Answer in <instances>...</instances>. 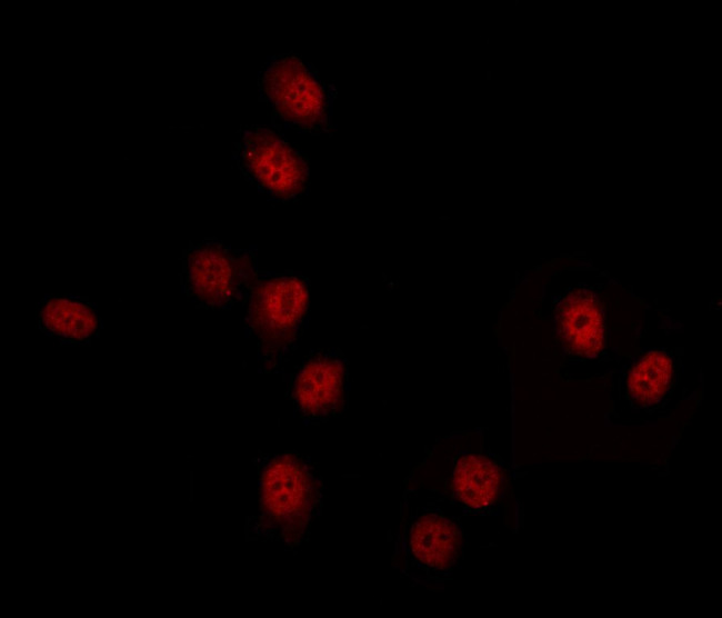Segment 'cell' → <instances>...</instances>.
<instances>
[{
	"label": "cell",
	"instance_id": "obj_1",
	"mask_svg": "<svg viewBox=\"0 0 722 618\" xmlns=\"http://www.w3.org/2000/svg\"><path fill=\"white\" fill-rule=\"evenodd\" d=\"M258 528L289 548L300 545L321 506V481L297 452L264 458L260 472Z\"/></svg>",
	"mask_w": 722,
	"mask_h": 618
},
{
	"label": "cell",
	"instance_id": "obj_2",
	"mask_svg": "<svg viewBox=\"0 0 722 618\" xmlns=\"http://www.w3.org/2000/svg\"><path fill=\"white\" fill-rule=\"evenodd\" d=\"M260 97L272 123L295 132H328L333 94L317 70L293 51L268 58L259 72Z\"/></svg>",
	"mask_w": 722,
	"mask_h": 618
},
{
	"label": "cell",
	"instance_id": "obj_3",
	"mask_svg": "<svg viewBox=\"0 0 722 618\" xmlns=\"http://www.w3.org/2000/svg\"><path fill=\"white\" fill-rule=\"evenodd\" d=\"M237 162L261 192L280 202L300 198L310 183L308 157L281 133L261 126L241 131Z\"/></svg>",
	"mask_w": 722,
	"mask_h": 618
},
{
	"label": "cell",
	"instance_id": "obj_4",
	"mask_svg": "<svg viewBox=\"0 0 722 618\" xmlns=\"http://www.w3.org/2000/svg\"><path fill=\"white\" fill-rule=\"evenodd\" d=\"M252 276L248 251L233 250L215 239H205L184 253L183 290L207 308L231 307L250 289Z\"/></svg>",
	"mask_w": 722,
	"mask_h": 618
},
{
	"label": "cell",
	"instance_id": "obj_5",
	"mask_svg": "<svg viewBox=\"0 0 722 618\" xmlns=\"http://www.w3.org/2000/svg\"><path fill=\"white\" fill-rule=\"evenodd\" d=\"M247 321L267 348H281L295 338L305 318L309 291L300 277L261 279L249 289Z\"/></svg>",
	"mask_w": 722,
	"mask_h": 618
},
{
	"label": "cell",
	"instance_id": "obj_6",
	"mask_svg": "<svg viewBox=\"0 0 722 618\" xmlns=\"http://www.w3.org/2000/svg\"><path fill=\"white\" fill-rule=\"evenodd\" d=\"M554 322L563 348L572 356L594 358L606 345V317L600 297L586 288L569 291L556 305Z\"/></svg>",
	"mask_w": 722,
	"mask_h": 618
},
{
	"label": "cell",
	"instance_id": "obj_7",
	"mask_svg": "<svg viewBox=\"0 0 722 618\" xmlns=\"http://www.w3.org/2000/svg\"><path fill=\"white\" fill-rule=\"evenodd\" d=\"M344 383V362L330 353H317L297 372L291 397L304 417L325 418L343 407Z\"/></svg>",
	"mask_w": 722,
	"mask_h": 618
},
{
	"label": "cell",
	"instance_id": "obj_8",
	"mask_svg": "<svg viewBox=\"0 0 722 618\" xmlns=\"http://www.w3.org/2000/svg\"><path fill=\"white\" fill-rule=\"evenodd\" d=\"M38 327L62 345H87L97 337L101 320L86 297L50 295L38 303Z\"/></svg>",
	"mask_w": 722,
	"mask_h": 618
},
{
	"label": "cell",
	"instance_id": "obj_9",
	"mask_svg": "<svg viewBox=\"0 0 722 618\" xmlns=\"http://www.w3.org/2000/svg\"><path fill=\"white\" fill-rule=\"evenodd\" d=\"M410 547L420 562L443 570L458 559L461 535L458 527L443 516L425 514L412 527Z\"/></svg>",
	"mask_w": 722,
	"mask_h": 618
},
{
	"label": "cell",
	"instance_id": "obj_10",
	"mask_svg": "<svg viewBox=\"0 0 722 618\" xmlns=\"http://www.w3.org/2000/svg\"><path fill=\"white\" fill-rule=\"evenodd\" d=\"M502 482L501 470L481 455H464L455 464L452 487L457 498L473 509H483L497 500Z\"/></svg>",
	"mask_w": 722,
	"mask_h": 618
},
{
	"label": "cell",
	"instance_id": "obj_11",
	"mask_svg": "<svg viewBox=\"0 0 722 618\" xmlns=\"http://www.w3.org/2000/svg\"><path fill=\"white\" fill-rule=\"evenodd\" d=\"M674 375L672 357L662 350H651L630 369L626 391L639 407L658 403L669 391Z\"/></svg>",
	"mask_w": 722,
	"mask_h": 618
}]
</instances>
